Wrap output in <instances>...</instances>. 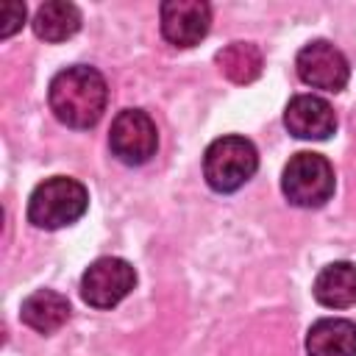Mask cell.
<instances>
[{"instance_id":"obj_15","label":"cell","mask_w":356,"mask_h":356,"mask_svg":"<svg viewBox=\"0 0 356 356\" xmlns=\"http://www.w3.org/2000/svg\"><path fill=\"white\" fill-rule=\"evenodd\" d=\"M25 25V3L17 0H6L0 6V36L8 39L11 33H17Z\"/></svg>"},{"instance_id":"obj_5","label":"cell","mask_w":356,"mask_h":356,"mask_svg":"<svg viewBox=\"0 0 356 356\" xmlns=\"http://www.w3.org/2000/svg\"><path fill=\"white\" fill-rule=\"evenodd\" d=\"M136 286V270L117 256L95 259L81 275V298L95 309H111Z\"/></svg>"},{"instance_id":"obj_11","label":"cell","mask_w":356,"mask_h":356,"mask_svg":"<svg viewBox=\"0 0 356 356\" xmlns=\"http://www.w3.org/2000/svg\"><path fill=\"white\" fill-rule=\"evenodd\" d=\"M314 300L328 309H348L356 303V264L331 261L314 278Z\"/></svg>"},{"instance_id":"obj_10","label":"cell","mask_w":356,"mask_h":356,"mask_svg":"<svg viewBox=\"0 0 356 356\" xmlns=\"http://www.w3.org/2000/svg\"><path fill=\"white\" fill-rule=\"evenodd\" d=\"M309 356H356V323L323 317L306 334Z\"/></svg>"},{"instance_id":"obj_12","label":"cell","mask_w":356,"mask_h":356,"mask_svg":"<svg viewBox=\"0 0 356 356\" xmlns=\"http://www.w3.org/2000/svg\"><path fill=\"white\" fill-rule=\"evenodd\" d=\"M19 317L28 328H33L39 334H53L67 323L70 300L56 289H36L22 300Z\"/></svg>"},{"instance_id":"obj_2","label":"cell","mask_w":356,"mask_h":356,"mask_svg":"<svg viewBox=\"0 0 356 356\" xmlns=\"http://www.w3.org/2000/svg\"><path fill=\"white\" fill-rule=\"evenodd\" d=\"M89 209V192L81 181L67 175L44 178L28 197V220L36 228L56 231L78 222Z\"/></svg>"},{"instance_id":"obj_8","label":"cell","mask_w":356,"mask_h":356,"mask_svg":"<svg viewBox=\"0 0 356 356\" xmlns=\"http://www.w3.org/2000/svg\"><path fill=\"white\" fill-rule=\"evenodd\" d=\"M211 28V8L203 0L161 3V33L175 47H195Z\"/></svg>"},{"instance_id":"obj_13","label":"cell","mask_w":356,"mask_h":356,"mask_svg":"<svg viewBox=\"0 0 356 356\" xmlns=\"http://www.w3.org/2000/svg\"><path fill=\"white\" fill-rule=\"evenodd\" d=\"M33 31L44 42H64L81 31V11L67 0H47L36 8Z\"/></svg>"},{"instance_id":"obj_14","label":"cell","mask_w":356,"mask_h":356,"mask_svg":"<svg viewBox=\"0 0 356 356\" xmlns=\"http://www.w3.org/2000/svg\"><path fill=\"white\" fill-rule=\"evenodd\" d=\"M214 61L231 83H253L264 67L261 50L253 42H231L214 56Z\"/></svg>"},{"instance_id":"obj_6","label":"cell","mask_w":356,"mask_h":356,"mask_svg":"<svg viewBox=\"0 0 356 356\" xmlns=\"http://www.w3.org/2000/svg\"><path fill=\"white\" fill-rule=\"evenodd\" d=\"M108 147L111 153L131 167H139L156 156L159 147V131L147 111L142 108H125L114 117L108 131Z\"/></svg>"},{"instance_id":"obj_7","label":"cell","mask_w":356,"mask_h":356,"mask_svg":"<svg viewBox=\"0 0 356 356\" xmlns=\"http://www.w3.org/2000/svg\"><path fill=\"white\" fill-rule=\"evenodd\" d=\"M295 67H298V78L306 86L323 92H342L350 78V64L345 53L325 39L303 44L295 58Z\"/></svg>"},{"instance_id":"obj_3","label":"cell","mask_w":356,"mask_h":356,"mask_svg":"<svg viewBox=\"0 0 356 356\" xmlns=\"http://www.w3.org/2000/svg\"><path fill=\"white\" fill-rule=\"evenodd\" d=\"M259 170L256 145L245 136H220L203 153V175L214 192H236L242 189Z\"/></svg>"},{"instance_id":"obj_9","label":"cell","mask_w":356,"mask_h":356,"mask_svg":"<svg viewBox=\"0 0 356 356\" xmlns=\"http://www.w3.org/2000/svg\"><path fill=\"white\" fill-rule=\"evenodd\" d=\"M284 125L298 139L323 142L337 131V114L325 97L295 95L284 108Z\"/></svg>"},{"instance_id":"obj_1","label":"cell","mask_w":356,"mask_h":356,"mask_svg":"<svg viewBox=\"0 0 356 356\" xmlns=\"http://www.w3.org/2000/svg\"><path fill=\"white\" fill-rule=\"evenodd\" d=\"M47 100L56 120L67 128H92L106 111L108 86L95 67L75 64L53 75Z\"/></svg>"},{"instance_id":"obj_4","label":"cell","mask_w":356,"mask_h":356,"mask_svg":"<svg viewBox=\"0 0 356 356\" xmlns=\"http://www.w3.org/2000/svg\"><path fill=\"white\" fill-rule=\"evenodd\" d=\"M334 186H337V175H334L331 161L312 150L295 153L281 172L284 197L298 209L325 206L334 195Z\"/></svg>"}]
</instances>
